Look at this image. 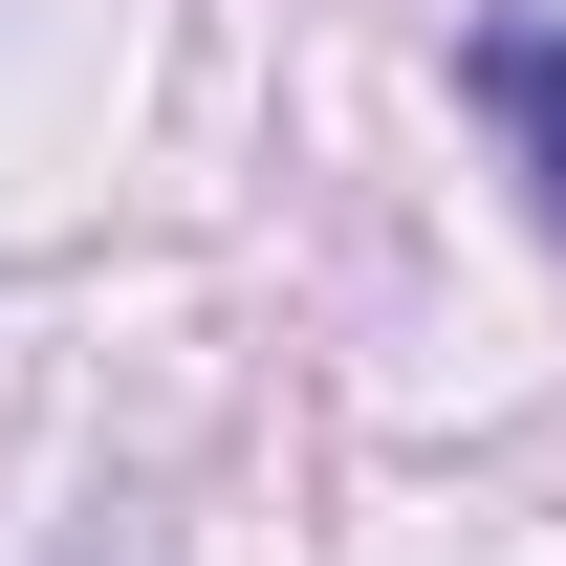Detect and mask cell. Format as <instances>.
Listing matches in <instances>:
<instances>
[{"label": "cell", "mask_w": 566, "mask_h": 566, "mask_svg": "<svg viewBox=\"0 0 566 566\" xmlns=\"http://www.w3.org/2000/svg\"><path fill=\"white\" fill-rule=\"evenodd\" d=\"M458 87L523 132V197H545V240H566V22H480V44H458Z\"/></svg>", "instance_id": "obj_1"}]
</instances>
